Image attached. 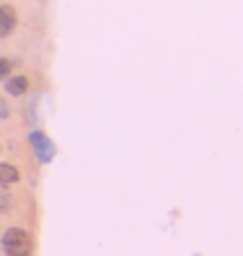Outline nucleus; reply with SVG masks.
I'll list each match as a JSON object with an SVG mask.
<instances>
[{
	"mask_svg": "<svg viewBox=\"0 0 243 256\" xmlns=\"http://www.w3.org/2000/svg\"><path fill=\"white\" fill-rule=\"evenodd\" d=\"M6 256H29V232L21 228H10L3 236Z\"/></svg>",
	"mask_w": 243,
	"mask_h": 256,
	"instance_id": "nucleus-1",
	"label": "nucleus"
},
{
	"mask_svg": "<svg viewBox=\"0 0 243 256\" xmlns=\"http://www.w3.org/2000/svg\"><path fill=\"white\" fill-rule=\"evenodd\" d=\"M32 146L37 149V154H40V160L42 162H50L52 160V144H50V138H44L42 134H32Z\"/></svg>",
	"mask_w": 243,
	"mask_h": 256,
	"instance_id": "nucleus-2",
	"label": "nucleus"
},
{
	"mask_svg": "<svg viewBox=\"0 0 243 256\" xmlns=\"http://www.w3.org/2000/svg\"><path fill=\"white\" fill-rule=\"evenodd\" d=\"M16 26V10L10 6H0V37L10 34Z\"/></svg>",
	"mask_w": 243,
	"mask_h": 256,
	"instance_id": "nucleus-3",
	"label": "nucleus"
},
{
	"mask_svg": "<svg viewBox=\"0 0 243 256\" xmlns=\"http://www.w3.org/2000/svg\"><path fill=\"white\" fill-rule=\"evenodd\" d=\"M26 89H29L26 76H10V78L6 81V92H8V94H14V97L26 94Z\"/></svg>",
	"mask_w": 243,
	"mask_h": 256,
	"instance_id": "nucleus-4",
	"label": "nucleus"
},
{
	"mask_svg": "<svg viewBox=\"0 0 243 256\" xmlns=\"http://www.w3.org/2000/svg\"><path fill=\"white\" fill-rule=\"evenodd\" d=\"M18 183V170L14 165H0V186H14Z\"/></svg>",
	"mask_w": 243,
	"mask_h": 256,
	"instance_id": "nucleus-5",
	"label": "nucleus"
},
{
	"mask_svg": "<svg viewBox=\"0 0 243 256\" xmlns=\"http://www.w3.org/2000/svg\"><path fill=\"white\" fill-rule=\"evenodd\" d=\"M8 71H10V63L6 60V58H0V81L8 76Z\"/></svg>",
	"mask_w": 243,
	"mask_h": 256,
	"instance_id": "nucleus-6",
	"label": "nucleus"
},
{
	"mask_svg": "<svg viewBox=\"0 0 243 256\" xmlns=\"http://www.w3.org/2000/svg\"><path fill=\"white\" fill-rule=\"evenodd\" d=\"M8 112H10V110H8V104L0 100V118H8Z\"/></svg>",
	"mask_w": 243,
	"mask_h": 256,
	"instance_id": "nucleus-7",
	"label": "nucleus"
}]
</instances>
